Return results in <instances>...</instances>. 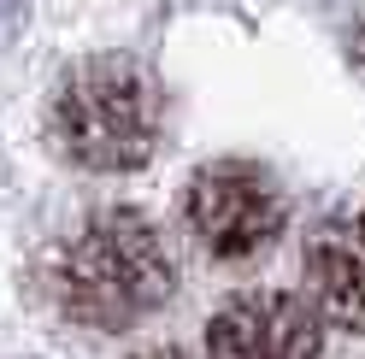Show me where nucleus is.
<instances>
[{
  "mask_svg": "<svg viewBox=\"0 0 365 359\" xmlns=\"http://www.w3.org/2000/svg\"><path fill=\"white\" fill-rule=\"evenodd\" d=\"M212 359H324L318 312L289 288H254L207 324Z\"/></svg>",
  "mask_w": 365,
  "mask_h": 359,
  "instance_id": "4",
  "label": "nucleus"
},
{
  "mask_svg": "<svg viewBox=\"0 0 365 359\" xmlns=\"http://www.w3.org/2000/svg\"><path fill=\"white\" fill-rule=\"evenodd\" d=\"M283 189L254 160H212L189 183V230L218 259H247L283 236Z\"/></svg>",
  "mask_w": 365,
  "mask_h": 359,
  "instance_id": "3",
  "label": "nucleus"
},
{
  "mask_svg": "<svg viewBox=\"0 0 365 359\" xmlns=\"http://www.w3.org/2000/svg\"><path fill=\"white\" fill-rule=\"evenodd\" d=\"M171 254L135 212H101L53 259V306L88 330H130L171 295Z\"/></svg>",
  "mask_w": 365,
  "mask_h": 359,
  "instance_id": "1",
  "label": "nucleus"
},
{
  "mask_svg": "<svg viewBox=\"0 0 365 359\" xmlns=\"http://www.w3.org/2000/svg\"><path fill=\"white\" fill-rule=\"evenodd\" d=\"M142 359H182V353H142Z\"/></svg>",
  "mask_w": 365,
  "mask_h": 359,
  "instance_id": "7",
  "label": "nucleus"
},
{
  "mask_svg": "<svg viewBox=\"0 0 365 359\" xmlns=\"http://www.w3.org/2000/svg\"><path fill=\"white\" fill-rule=\"evenodd\" d=\"M307 271H312V288H318V306L341 330L365 335V207L336 212L330 224H318Z\"/></svg>",
  "mask_w": 365,
  "mask_h": 359,
  "instance_id": "5",
  "label": "nucleus"
},
{
  "mask_svg": "<svg viewBox=\"0 0 365 359\" xmlns=\"http://www.w3.org/2000/svg\"><path fill=\"white\" fill-rule=\"evenodd\" d=\"M53 142L88 171H135L159 142V88L118 53L77 65L53 95Z\"/></svg>",
  "mask_w": 365,
  "mask_h": 359,
  "instance_id": "2",
  "label": "nucleus"
},
{
  "mask_svg": "<svg viewBox=\"0 0 365 359\" xmlns=\"http://www.w3.org/2000/svg\"><path fill=\"white\" fill-rule=\"evenodd\" d=\"M6 18H12V0H0V24H6Z\"/></svg>",
  "mask_w": 365,
  "mask_h": 359,
  "instance_id": "6",
  "label": "nucleus"
}]
</instances>
